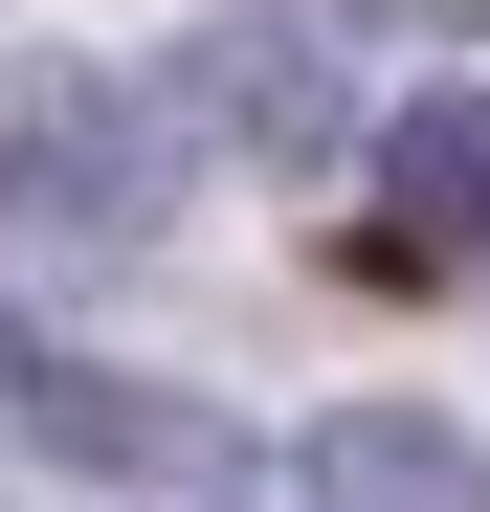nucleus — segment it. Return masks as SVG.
<instances>
[{
    "label": "nucleus",
    "mask_w": 490,
    "mask_h": 512,
    "mask_svg": "<svg viewBox=\"0 0 490 512\" xmlns=\"http://www.w3.org/2000/svg\"><path fill=\"white\" fill-rule=\"evenodd\" d=\"M379 245H401V268H468V245H490V90L379 112Z\"/></svg>",
    "instance_id": "obj_3"
},
{
    "label": "nucleus",
    "mask_w": 490,
    "mask_h": 512,
    "mask_svg": "<svg viewBox=\"0 0 490 512\" xmlns=\"http://www.w3.org/2000/svg\"><path fill=\"white\" fill-rule=\"evenodd\" d=\"M290 490H312V512H490V446L424 423V401H335V423L290 446Z\"/></svg>",
    "instance_id": "obj_2"
},
{
    "label": "nucleus",
    "mask_w": 490,
    "mask_h": 512,
    "mask_svg": "<svg viewBox=\"0 0 490 512\" xmlns=\"http://www.w3.org/2000/svg\"><path fill=\"white\" fill-rule=\"evenodd\" d=\"M90 201H112V223L156 201V112H90V90H23V223L67 245Z\"/></svg>",
    "instance_id": "obj_4"
},
{
    "label": "nucleus",
    "mask_w": 490,
    "mask_h": 512,
    "mask_svg": "<svg viewBox=\"0 0 490 512\" xmlns=\"http://www.w3.org/2000/svg\"><path fill=\"white\" fill-rule=\"evenodd\" d=\"M23 468H67V490H223L245 446H223V423L179 401V379H90V357H67V334H23Z\"/></svg>",
    "instance_id": "obj_1"
},
{
    "label": "nucleus",
    "mask_w": 490,
    "mask_h": 512,
    "mask_svg": "<svg viewBox=\"0 0 490 512\" xmlns=\"http://www.w3.org/2000/svg\"><path fill=\"white\" fill-rule=\"evenodd\" d=\"M201 112H245V134H312V112H335V67H312L290 23H245V45H201Z\"/></svg>",
    "instance_id": "obj_5"
}]
</instances>
